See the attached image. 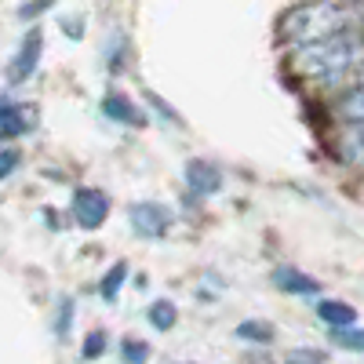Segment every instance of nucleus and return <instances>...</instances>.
<instances>
[{
    "instance_id": "dca6fc26",
    "label": "nucleus",
    "mask_w": 364,
    "mask_h": 364,
    "mask_svg": "<svg viewBox=\"0 0 364 364\" xmlns=\"http://www.w3.org/2000/svg\"><path fill=\"white\" fill-rule=\"evenodd\" d=\"M106 350H109V336H106L102 328H95V331H87V336H84L80 357L84 360H99V357H106Z\"/></svg>"
},
{
    "instance_id": "6ab92c4d",
    "label": "nucleus",
    "mask_w": 364,
    "mask_h": 364,
    "mask_svg": "<svg viewBox=\"0 0 364 364\" xmlns=\"http://www.w3.org/2000/svg\"><path fill=\"white\" fill-rule=\"evenodd\" d=\"M22 168V149L18 146H0V182H8Z\"/></svg>"
},
{
    "instance_id": "9d476101",
    "label": "nucleus",
    "mask_w": 364,
    "mask_h": 364,
    "mask_svg": "<svg viewBox=\"0 0 364 364\" xmlns=\"http://www.w3.org/2000/svg\"><path fill=\"white\" fill-rule=\"evenodd\" d=\"M331 154L343 168L364 175V124H339L336 139H331Z\"/></svg>"
},
{
    "instance_id": "4468645a",
    "label": "nucleus",
    "mask_w": 364,
    "mask_h": 364,
    "mask_svg": "<svg viewBox=\"0 0 364 364\" xmlns=\"http://www.w3.org/2000/svg\"><path fill=\"white\" fill-rule=\"evenodd\" d=\"M273 324L269 321H259V317H248V321H240L237 328H233V339L237 343H248V346H269L273 343Z\"/></svg>"
},
{
    "instance_id": "412c9836",
    "label": "nucleus",
    "mask_w": 364,
    "mask_h": 364,
    "mask_svg": "<svg viewBox=\"0 0 364 364\" xmlns=\"http://www.w3.org/2000/svg\"><path fill=\"white\" fill-rule=\"evenodd\" d=\"M73 331V299H58V321H55V336L70 339Z\"/></svg>"
},
{
    "instance_id": "7ed1b4c3",
    "label": "nucleus",
    "mask_w": 364,
    "mask_h": 364,
    "mask_svg": "<svg viewBox=\"0 0 364 364\" xmlns=\"http://www.w3.org/2000/svg\"><path fill=\"white\" fill-rule=\"evenodd\" d=\"M109 211H113V200H109V193L99 190V186H77V190L70 193V219H73V226L84 230V233L102 230V226L109 223Z\"/></svg>"
},
{
    "instance_id": "5701e85b",
    "label": "nucleus",
    "mask_w": 364,
    "mask_h": 364,
    "mask_svg": "<svg viewBox=\"0 0 364 364\" xmlns=\"http://www.w3.org/2000/svg\"><path fill=\"white\" fill-rule=\"evenodd\" d=\"M51 11V4H18V18L22 22H37L41 15H48Z\"/></svg>"
},
{
    "instance_id": "f8f14e48",
    "label": "nucleus",
    "mask_w": 364,
    "mask_h": 364,
    "mask_svg": "<svg viewBox=\"0 0 364 364\" xmlns=\"http://www.w3.org/2000/svg\"><path fill=\"white\" fill-rule=\"evenodd\" d=\"M328 113H331L336 124H364V84L336 95L328 102Z\"/></svg>"
},
{
    "instance_id": "20e7f679",
    "label": "nucleus",
    "mask_w": 364,
    "mask_h": 364,
    "mask_svg": "<svg viewBox=\"0 0 364 364\" xmlns=\"http://www.w3.org/2000/svg\"><path fill=\"white\" fill-rule=\"evenodd\" d=\"M41 55H44V29L41 26H29L26 33H22V41H18V48H15V55L8 58V66H4L8 84L11 87H22V84L33 80L37 77V66H41Z\"/></svg>"
},
{
    "instance_id": "423d86ee",
    "label": "nucleus",
    "mask_w": 364,
    "mask_h": 364,
    "mask_svg": "<svg viewBox=\"0 0 364 364\" xmlns=\"http://www.w3.org/2000/svg\"><path fill=\"white\" fill-rule=\"evenodd\" d=\"M182 186H186L190 200H208L226 186V175H223L219 164H211L204 157H190L182 164Z\"/></svg>"
},
{
    "instance_id": "f03ea898",
    "label": "nucleus",
    "mask_w": 364,
    "mask_h": 364,
    "mask_svg": "<svg viewBox=\"0 0 364 364\" xmlns=\"http://www.w3.org/2000/svg\"><path fill=\"white\" fill-rule=\"evenodd\" d=\"M343 33H364V4H295L277 18V37L288 51Z\"/></svg>"
},
{
    "instance_id": "6e6552de",
    "label": "nucleus",
    "mask_w": 364,
    "mask_h": 364,
    "mask_svg": "<svg viewBox=\"0 0 364 364\" xmlns=\"http://www.w3.org/2000/svg\"><path fill=\"white\" fill-rule=\"evenodd\" d=\"M269 284L277 288L281 295H291V299H317V295L324 291V284L314 277V273L299 269V266H291V262L273 266V269H269Z\"/></svg>"
},
{
    "instance_id": "1a4fd4ad",
    "label": "nucleus",
    "mask_w": 364,
    "mask_h": 364,
    "mask_svg": "<svg viewBox=\"0 0 364 364\" xmlns=\"http://www.w3.org/2000/svg\"><path fill=\"white\" fill-rule=\"evenodd\" d=\"M37 117L33 106L15 102V99H0V146H15L18 139H26L33 132Z\"/></svg>"
},
{
    "instance_id": "a211bd4d",
    "label": "nucleus",
    "mask_w": 364,
    "mask_h": 364,
    "mask_svg": "<svg viewBox=\"0 0 364 364\" xmlns=\"http://www.w3.org/2000/svg\"><path fill=\"white\" fill-rule=\"evenodd\" d=\"M149 353H154V350H149V343H142V339H124L120 350H117L120 364H146Z\"/></svg>"
},
{
    "instance_id": "4be33fe9",
    "label": "nucleus",
    "mask_w": 364,
    "mask_h": 364,
    "mask_svg": "<svg viewBox=\"0 0 364 364\" xmlns=\"http://www.w3.org/2000/svg\"><path fill=\"white\" fill-rule=\"evenodd\" d=\"M146 102H149V109H157V117L164 120V124H182V117L161 99V95H154V91H146Z\"/></svg>"
},
{
    "instance_id": "2eb2a0df",
    "label": "nucleus",
    "mask_w": 364,
    "mask_h": 364,
    "mask_svg": "<svg viewBox=\"0 0 364 364\" xmlns=\"http://www.w3.org/2000/svg\"><path fill=\"white\" fill-rule=\"evenodd\" d=\"M146 324L154 328V331H171L178 324V306H175V299H154L146 306Z\"/></svg>"
},
{
    "instance_id": "f257e3e1",
    "label": "nucleus",
    "mask_w": 364,
    "mask_h": 364,
    "mask_svg": "<svg viewBox=\"0 0 364 364\" xmlns=\"http://www.w3.org/2000/svg\"><path fill=\"white\" fill-rule=\"evenodd\" d=\"M288 73L321 95H343V91L364 84V33H343L321 44L291 48Z\"/></svg>"
},
{
    "instance_id": "aec40b11",
    "label": "nucleus",
    "mask_w": 364,
    "mask_h": 364,
    "mask_svg": "<svg viewBox=\"0 0 364 364\" xmlns=\"http://www.w3.org/2000/svg\"><path fill=\"white\" fill-rule=\"evenodd\" d=\"M284 364H328V353L317 346H295L284 353Z\"/></svg>"
},
{
    "instance_id": "f3484780",
    "label": "nucleus",
    "mask_w": 364,
    "mask_h": 364,
    "mask_svg": "<svg viewBox=\"0 0 364 364\" xmlns=\"http://www.w3.org/2000/svg\"><path fill=\"white\" fill-rule=\"evenodd\" d=\"M331 336V343H336L339 350H346V353H364V328L357 324V328H346V331H328Z\"/></svg>"
},
{
    "instance_id": "0eeeda50",
    "label": "nucleus",
    "mask_w": 364,
    "mask_h": 364,
    "mask_svg": "<svg viewBox=\"0 0 364 364\" xmlns=\"http://www.w3.org/2000/svg\"><path fill=\"white\" fill-rule=\"evenodd\" d=\"M99 113L109 120V124H120V128H146L149 124V113L132 95H124V91H117V87H109L99 99Z\"/></svg>"
},
{
    "instance_id": "9b49d317",
    "label": "nucleus",
    "mask_w": 364,
    "mask_h": 364,
    "mask_svg": "<svg viewBox=\"0 0 364 364\" xmlns=\"http://www.w3.org/2000/svg\"><path fill=\"white\" fill-rule=\"evenodd\" d=\"M314 317H317L328 331H346V328H357V310L350 306L346 299H317Z\"/></svg>"
},
{
    "instance_id": "39448f33",
    "label": "nucleus",
    "mask_w": 364,
    "mask_h": 364,
    "mask_svg": "<svg viewBox=\"0 0 364 364\" xmlns=\"http://www.w3.org/2000/svg\"><path fill=\"white\" fill-rule=\"evenodd\" d=\"M128 226L139 240H164L175 226V211L161 200H135L128 204Z\"/></svg>"
},
{
    "instance_id": "ddd939ff",
    "label": "nucleus",
    "mask_w": 364,
    "mask_h": 364,
    "mask_svg": "<svg viewBox=\"0 0 364 364\" xmlns=\"http://www.w3.org/2000/svg\"><path fill=\"white\" fill-rule=\"evenodd\" d=\"M132 281V266H128V259H117V262H109L106 266V273L99 277V295H102V302H113L120 291H124V284Z\"/></svg>"
},
{
    "instance_id": "b1692460",
    "label": "nucleus",
    "mask_w": 364,
    "mask_h": 364,
    "mask_svg": "<svg viewBox=\"0 0 364 364\" xmlns=\"http://www.w3.org/2000/svg\"><path fill=\"white\" fill-rule=\"evenodd\" d=\"M63 33H70V41H84V22H80V18L63 22Z\"/></svg>"
}]
</instances>
